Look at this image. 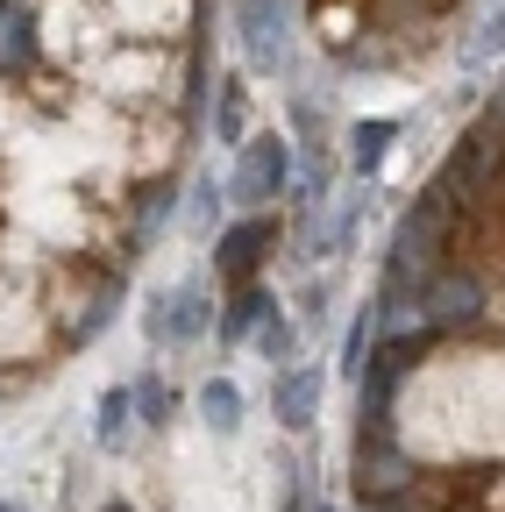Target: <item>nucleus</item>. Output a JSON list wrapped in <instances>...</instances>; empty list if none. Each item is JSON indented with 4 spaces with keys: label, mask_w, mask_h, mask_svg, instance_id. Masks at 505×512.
<instances>
[{
    "label": "nucleus",
    "mask_w": 505,
    "mask_h": 512,
    "mask_svg": "<svg viewBox=\"0 0 505 512\" xmlns=\"http://www.w3.org/2000/svg\"><path fill=\"white\" fill-rule=\"evenodd\" d=\"M363 484L370 491H392V484H406V463L392 456V448H385V456H363Z\"/></svg>",
    "instance_id": "nucleus-13"
},
{
    "label": "nucleus",
    "mask_w": 505,
    "mask_h": 512,
    "mask_svg": "<svg viewBox=\"0 0 505 512\" xmlns=\"http://www.w3.org/2000/svg\"><path fill=\"white\" fill-rule=\"evenodd\" d=\"M0 512H15V505H0Z\"/></svg>",
    "instance_id": "nucleus-19"
},
{
    "label": "nucleus",
    "mask_w": 505,
    "mask_h": 512,
    "mask_svg": "<svg viewBox=\"0 0 505 512\" xmlns=\"http://www.w3.org/2000/svg\"><path fill=\"white\" fill-rule=\"evenodd\" d=\"M214 207H221V185H214V178H207V185H193V214H200V221H214Z\"/></svg>",
    "instance_id": "nucleus-16"
},
{
    "label": "nucleus",
    "mask_w": 505,
    "mask_h": 512,
    "mask_svg": "<svg viewBox=\"0 0 505 512\" xmlns=\"http://www.w3.org/2000/svg\"><path fill=\"white\" fill-rule=\"evenodd\" d=\"M434 242H441V200H420V207L399 221V235H392V299H399L413 278H427Z\"/></svg>",
    "instance_id": "nucleus-2"
},
{
    "label": "nucleus",
    "mask_w": 505,
    "mask_h": 512,
    "mask_svg": "<svg viewBox=\"0 0 505 512\" xmlns=\"http://www.w3.org/2000/svg\"><path fill=\"white\" fill-rule=\"evenodd\" d=\"M100 512H129V505H100Z\"/></svg>",
    "instance_id": "nucleus-18"
},
{
    "label": "nucleus",
    "mask_w": 505,
    "mask_h": 512,
    "mask_svg": "<svg viewBox=\"0 0 505 512\" xmlns=\"http://www.w3.org/2000/svg\"><path fill=\"white\" fill-rule=\"evenodd\" d=\"M93 434H100V448H121V441H129V392H107V399H100Z\"/></svg>",
    "instance_id": "nucleus-11"
},
{
    "label": "nucleus",
    "mask_w": 505,
    "mask_h": 512,
    "mask_svg": "<svg viewBox=\"0 0 505 512\" xmlns=\"http://www.w3.org/2000/svg\"><path fill=\"white\" fill-rule=\"evenodd\" d=\"M285 178H292L285 136H257V143H242L235 178H228L221 192H228V200H242V207H264V200H278V192H285Z\"/></svg>",
    "instance_id": "nucleus-1"
},
{
    "label": "nucleus",
    "mask_w": 505,
    "mask_h": 512,
    "mask_svg": "<svg viewBox=\"0 0 505 512\" xmlns=\"http://www.w3.org/2000/svg\"><path fill=\"white\" fill-rule=\"evenodd\" d=\"M200 328H207V285H200V278L150 299V335H157V342H193Z\"/></svg>",
    "instance_id": "nucleus-4"
},
{
    "label": "nucleus",
    "mask_w": 505,
    "mask_h": 512,
    "mask_svg": "<svg viewBox=\"0 0 505 512\" xmlns=\"http://www.w3.org/2000/svg\"><path fill=\"white\" fill-rule=\"evenodd\" d=\"M484 313V292H477V278H427V320H441V328H463V320H477Z\"/></svg>",
    "instance_id": "nucleus-7"
},
{
    "label": "nucleus",
    "mask_w": 505,
    "mask_h": 512,
    "mask_svg": "<svg viewBox=\"0 0 505 512\" xmlns=\"http://www.w3.org/2000/svg\"><path fill=\"white\" fill-rule=\"evenodd\" d=\"M271 306H278V299H271L264 285H242V292H235V306L221 313V335H228V342H235V335H249V328H257V320H264Z\"/></svg>",
    "instance_id": "nucleus-10"
},
{
    "label": "nucleus",
    "mask_w": 505,
    "mask_h": 512,
    "mask_svg": "<svg viewBox=\"0 0 505 512\" xmlns=\"http://www.w3.org/2000/svg\"><path fill=\"white\" fill-rule=\"evenodd\" d=\"M22 50H29V22H15V29H8V43H0V57H8V64H22Z\"/></svg>",
    "instance_id": "nucleus-17"
},
{
    "label": "nucleus",
    "mask_w": 505,
    "mask_h": 512,
    "mask_svg": "<svg viewBox=\"0 0 505 512\" xmlns=\"http://www.w3.org/2000/svg\"><path fill=\"white\" fill-rule=\"evenodd\" d=\"M321 392H328V370H321V363H299V370L278 377L271 406H278V420H285L292 434H306L313 420H321Z\"/></svg>",
    "instance_id": "nucleus-5"
},
{
    "label": "nucleus",
    "mask_w": 505,
    "mask_h": 512,
    "mask_svg": "<svg viewBox=\"0 0 505 512\" xmlns=\"http://www.w3.org/2000/svg\"><path fill=\"white\" fill-rule=\"evenodd\" d=\"M129 406H136V413H143V420L157 427V420L171 413V392H164V384H157V377H143V384H136V392H129Z\"/></svg>",
    "instance_id": "nucleus-14"
},
{
    "label": "nucleus",
    "mask_w": 505,
    "mask_h": 512,
    "mask_svg": "<svg viewBox=\"0 0 505 512\" xmlns=\"http://www.w3.org/2000/svg\"><path fill=\"white\" fill-rule=\"evenodd\" d=\"M249 342H257L264 356H292V328H285V313L271 306V313L257 320V328H249Z\"/></svg>",
    "instance_id": "nucleus-12"
},
{
    "label": "nucleus",
    "mask_w": 505,
    "mask_h": 512,
    "mask_svg": "<svg viewBox=\"0 0 505 512\" xmlns=\"http://www.w3.org/2000/svg\"><path fill=\"white\" fill-rule=\"evenodd\" d=\"M242 43L264 72H285L292 57V0H242Z\"/></svg>",
    "instance_id": "nucleus-3"
},
{
    "label": "nucleus",
    "mask_w": 505,
    "mask_h": 512,
    "mask_svg": "<svg viewBox=\"0 0 505 512\" xmlns=\"http://www.w3.org/2000/svg\"><path fill=\"white\" fill-rule=\"evenodd\" d=\"M200 420H207L214 434H235V427H242V392H235L228 377H207V384H200Z\"/></svg>",
    "instance_id": "nucleus-8"
},
{
    "label": "nucleus",
    "mask_w": 505,
    "mask_h": 512,
    "mask_svg": "<svg viewBox=\"0 0 505 512\" xmlns=\"http://www.w3.org/2000/svg\"><path fill=\"white\" fill-rule=\"evenodd\" d=\"M214 128H221V143H235V128H242V93H235V86L221 93V114H214Z\"/></svg>",
    "instance_id": "nucleus-15"
},
{
    "label": "nucleus",
    "mask_w": 505,
    "mask_h": 512,
    "mask_svg": "<svg viewBox=\"0 0 505 512\" xmlns=\"http://www.w3.org/2000/svg\"><path fill=\"white\" fill-rule=\"evenodd\" d=\"M392 143H399V121H356V171L377 178V164L392 157Z\"/></svg>",
    "instance_id": "nucleus-9"
},
{
    "label": "nucleus",
    "mask_w": 505,
    "mask_h": 512,
    "mask_svg": "<svg viewBox=\"0 0 505 512\" xmlns=\"http://www.w3.org/2000/svg\"><path fill=\"white\" fill-rule=\"evenodd\" d=\"M264 256H271V221H242V228H228V235H221V256H214V264H221V278H228V285H249Z\"/></svg>",
    "instance_id": "nucleus-6"
}]
</instances>
